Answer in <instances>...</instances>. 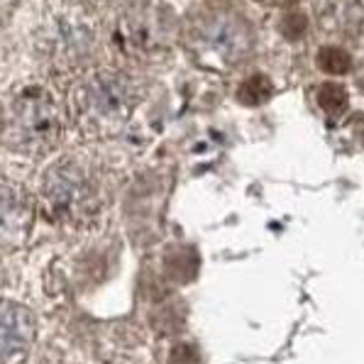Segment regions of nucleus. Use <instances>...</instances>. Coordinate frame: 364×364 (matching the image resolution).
Masks as SVG:
<instances>
[{"mask_svg":"<svg viewBox=\"0 0 364 364\" xmlns=\"http://www.w3.org/2000/svg\"><path fill=\"white\" fill-rule=\"evenodd\" d=\"M272 96H274V83L262 74L245 78L237 88V100L245 105H262Z\"/></svg>","mask_w":364,"mask_h":364,"instance_id":"nucleus-10","label":"nucleus"},{"mask_svg":"<svg viewBox=\"0 0 364 364\" xmlns=\"http://www.w3.org/2000/svg\"><path fill=\"white\" fill-rule=\"evenodd\" d=\"M279 30H282V35L287 37V39H299V37H304V35H306V30H308L306 15H301V13H291V15H287V18L282 20V25H279Z\"/></svg>","mask_w":364,"mask_h":364,"instance_id":"nucleus-13","label":"nucleus"},{"mask_svg":"<svg viewBox=\"0 0 364 364\" xmlns=\"http://www.w3.org/2000/svg\"><path fill=\"white\" fill-rule=\"evenodd\" d=\"M142 91L130 74L117 69H96L71 91V117L86 137H113L130 122Z\"/></svg>","mask_w":364,"mask_h":364,"instance_id":"nucleus-2","label":"nucleus"},{"mask_svg":"<svg viewBox=\"0 0 364 364\" xmlns=\"http://www.w3.org/2000/svg\"><path fill=\"white\" fill-rule=\"evenodd\" d=\"M93 30L88 25L86 15L81 10H61L54 18L49 30V44L57 61L76 64L78 59H86L93 49Z\"/></svg>","mask_w":364,"mask_h":364,"instance_id":"nucleus-7","label":"nucleus"},{"mask_svg":"<svg viewBox=\"0 0 364 364\" xmlns=\"http://www.w3.org/2000/svg\"><path fill=\"white\" fill-rule=\"evenodd\" d=\"M64 134V117L57 98L44 86H22L8 103L5 137L25 156H44L57 149Z\"/></svg>","mask_w":364,"mask_h":364,"instance_id":"nucleus-3","label":"nucleus"},{"mask_svg":"<svg viewBox=\"0 0 364 364\" xmlns=\"http://www.w3.org/2000/svg\"><path fill=\"white\" fill-rule=\"evenodd\" d=\"M42 210L54 223H86L100 210V178L86 159L69 154L42 176Z\"/></svg>","mask_w":364,"mask_h":364,"instance_id":"nucleus-4","label":"nucleus"},{"mask_svg":"<svg viewBox=\"0 0 364 364\" xmlns=\"http://www.w3.org/2000/svg\"><path fill=\"white\" fill-rule=\"evenodd\" d=\"M37 338V318L27 306L0 299V364H20Z\"/></svg>","mask_w":364,"mask_h":364,"instance_id":"nucleus-6","label":"nucleus"},{"mask_svg":"<svg viewBox=\"0 0 364 364\" xmlns=\"http://www.w3.org/2000/svg\"><path fill=\"white\" fill-rule=\"evenodd\" d=\"M318 66L330 76H343L352 69V59L340 47H323L321 54H318Z\"/></svg>","mask_w":364,"mask_h":364,"instance_id":"nucleus-12","label":"nucleus"},{"mask_svg":"<svg viewBox=\"0 0 364 364\" xmlns=\"http://www.w3.org/2000/svg\"><path fill=\"white\" fill-rule=\"evenodd\" d=\"M35 208L20 188L0 186V250L18 247L27 240Z\"/></svg>","mask_w":364,"mask_h":364,"instance_id":"nucleus-8","label":"nucleus"},{"mask_svg":"<svg viewBox=\"0 0 364 364\" xmlns=\"http://www.w3.org/2000/svg\"><path fill=\"white\" fill-rule=\"evenodd\" d=\"M259 3H269V5H287V3H294V0H259Z\"/></svg>","mask_w":364,"mask_h":364,"instance_id":"nucleus-14","label":"nucleus"},{"mask_svg":"<svg viewBox=\"0 0 364 364\" xmlns=\"http://www.w3.org/2000/svg\"><path fill=\"white\" fill-rule=\"evenodd\" d=\"M183 44L200 66L228 71L255 49V27L230 3H205L183 22Z\"/></svg>","mask_w":364,"mask_h":364,"instance_id":"nucleus-1","label":"nucleus"},{"mask_svg":"<svg viewBox=\"0 0 364 364\" xmlns=\"http://www.w3.org/2000/svg\"><path fill=\"white\" fill-rule=\"evenodd\" d=\"M323 25L350 37L364 35V0H330L321 13Z\"/></svg>","mask_w":364,"mask_h":364,"instance_id":"nucleus-9","label":"nucleus"},{"mask_svg":"<svg viewBox=\"0 0 364 364\" xmlns=\"http://www.w3.org/2000/svg\"><path fill=\"white\" fill-rule=\"evenodd\" d=\"M13 3H18V0H0V5H13Z\"/></svg>","mask_w":364,"mask_h":364,"instance_id":"nucleus-15","label":"nucleus"},{"mask_svg":"<svg viewBox=\"0 0 364 364\" xmlns=\"http://www.w3.org/2000/svg\"><path fill=\"white\" fill-rule=\"evenodd\" d=\"M81 3H83V0H81Z\"/></svg>","mask_w":364,"mask_h":364,"instance_id":"nucleus-16","label":"nucleus"},{"mask_svg":"<svg viewBox=\"0 0 364 364\" xmlns=\"http://www.w3.org/2000/svg\"><path fill=\"white\" fill-rule=\"evenodd\" d=\"M318 103H321V108L326 110L328 115L338 117L347 110L350 98H347V91L340 83H323L321 91H318Z\"/></svg>","mask_w":364,"mask_h":364,"instance_id":"nucleus-11","label":"nucleus"},{"mask_svg":"<svg viewBox=\"0 0 364 364\" xmlns=\"http://www.w3.org/2000/svg\"><path fill=\"white\" fill-rule=\"evenodd\" d=\"M110 39L130 59H161L178 39V18L161 0H132L115 15Z\"/></svg>","mask_w":364,"mask_h":364,"instance_id":"nucleus-5","label":"nucleus"}]
</instances>
